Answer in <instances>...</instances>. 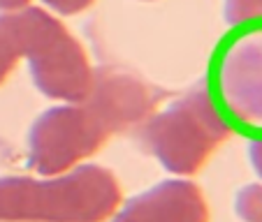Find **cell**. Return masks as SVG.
<instances>
[{"label":"cell","instance_id":"obj_3","mask_svg":"<svg viewBox=\"0 0 262 222\" xmlns=\"http://www.w3.org/2000/svg\"><path fill=\"white\" fill-rule=\"evenodd\" d=\"M204 84L232 132L262 139V21L232 26Z\"/></svg>","mask_w":262,"mask_h":222},{"label":"cell","instance_id":"obj_10","mask_svg":"<svg viewBox=\"0 0 262 222\" xmlns=\"http://www.w3.org/2000/svg\"><path fill=\"white\" fill-rule=\"evenodd\" d=\"M223 16L230 26L262 21V0H225L223 3Z\"/></svg>","mask_w":262,"mask_h":222},{"label":"cell","instance_id":"obj_1","mask_svg":"<svg viewBox=\"0 0 262 222\" xmlns=\"http://www.w3.org/2000/svg\"><path fill=\"white\" fill-rule=\"evenodd\" d=\"M119 204V181L98 164L63 176L0 178V222H107Z\"/></svg>","mask_w":262,"mask_h":222},{"label":"cell","instance_id":"obj_8","mask_svg":"<svg viewBox=\"0 0 262 222\" xmlns=\"http://www.w3.org/2000/svg\"><path fill=\"white\" fill-rule=\"evenodd\" d=\"M26 54V37H24V21L21 10L0 14V86L7 81L14 65Z\"/></svg>","mask_w":262,"mask_h":222},{"label":"cell","instance_id":"obj_6","mask_svg":"<svg viewBox=\"0 0 262 222\" xmlns=\"http://www.w3.org/2000/svg\"><path fill=\"white\" fill-rule=\"evenodd\" d=\"M167 97V90L154 86L133 69L102 65L93 69L84 107L107 130V134H123L142 128Z\"/></svg>","mask_w":262,"mask_h":222},{"label":"cell","instance_id":"obj_11","mask_svg":"<svg viewBox=\"0 0 262 222\" xmlns=\"http://www.w3.org/2000/svg\"><path fill=\"white\" fill-rule=\"evenodd\" d=\"M47 7H51L54 12L63 16H72V14H79V12L89 10L93 5L95 0H42Z\"/></svg>","mask_w":262,"mask_h":222},{"label":"cell","instance_id":"obj_7","mask_svg":"<svg viewBox=\"0 0 262 222\" xmlns=\"http://www.w3.org/2000/svg\"><path fill=\"white\" fill-rule=\"evenodd\" d=\"M112 222H209V206L195 183L174 178L133 197Z\"/></svg>","mask_w":262,"mask_h":222},{"label":"cell","instance_id":"obj_12","mask_svg":"<svg viewBox=\"0 0 262 222\" xmlns=\"http://www.w3.org/2000/svg\"><path fill=\"white\" fill-rule=\"evenodd\" d=\"M248 160H251L255 174L262 178V139H251V146H248Z\"/></svg>","mask_w":262,"mask_h":222},{"label":"cell","instance_id":"obj_4","mask_svg":"<svg viewBox=\"0 0 262 222\" xmlns=\"http://www.w3.org/2000/svg\"><path fill=\"white\" fill-rule=\"evenodd\" d=\"M33 84L51 100L79 104L89 97L93 69L84 46L68 33L58 19L40 7L21 10Z\"/></svg>","mask_w":262,"mask_h":222},{"label":"cell","instance_id":"obj_5","mask_svg":"<svg viewBox=\"0 0 262 222\" xmlns=\"http://www.w3.org/2000/svg\"><path fill=\"white\" fill-rule=\"evenodd\" d=\"M107 137V130L86 107L74 102L54 107L30 128L28 164L40 176H58L98 153Z\"/></svg>","mask_w":262,"mask_h":222},{"label":"cell","instance_id":"obj_13","mask_svg":"<svg viewBox=\"0 0 262 222\" xmlns=\"http://www.w3.org/2000/svg\"><path fill=\"white\" fill-rule=\"evenodd\" d=\"M30 0H0V10L3 12H19L28 7Z\"/></svg>","mask_w":262,"mask_h":222},{"label":"cell","instance_id":"obj_9","mask_svg":"<svg viewBox=\"0 0 262 222\" xmlns=\"http://www.w3.org/2000/svg\"><path fill=\"white\" fill-rule=\"evenodd\" d=\"M234 213L244 222H262V185H244L234 197Z\"/></svg>","mask_w":262,"mask_h":222},{"label":"cell","instance_id":"obj_2","mask_svg":"<svg viewBox=\"0 0 262 222\" xmlns=\"http://www.w3.org/2000/svg\"><path fill=\"white\" fill-rule=\"evenodd\" d=\"M230 134L232 130L221 116L207 84H200L165 111L151 116L139 128L137 141L167 171L188 176L204 167Z\"/></svg>","mask_w":262,"mask_h":222}]
</instances>
